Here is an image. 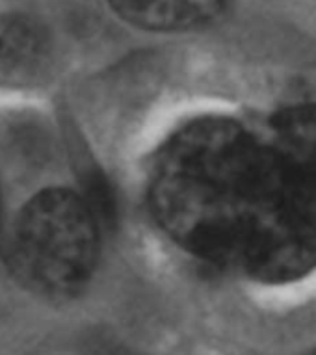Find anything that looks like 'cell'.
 Masks as SVG:
<instances>
[{
	"label": "cell",
	"mask_w": 316,
	"mask_h": 355,
	"mask_svg": "<svg viewBox=\"0 0 316 355\" xmlns=\"http://www.w3.org/2000/svg\"><path fill=\"white\" fill-rule=\"evenodd\" d=\"M263 190V138L229 117L188 123L158 151L149 205L173 242L240 268Z\"/></svg>",
	"instance_id": "obj_1"
},
{
	"label": "cell",
	"mask_w": 316,
	"mask_h": 355,
	"mask_svg": "<svg viewBox=\"0 0 316 355\" xmlns=\"http://www.w3.org/2000/svg\"><path fill=\"white\" fill-rule=\"evenodd\" d=\"M100 223L86 199L47 188L24 205L13 229L8 262L19 283L35 294L69 297L94 274Z\"/></svg>",
	"instance_id": "obj_2"
},
{
	"label": "cell",
	"mask_w": 316,
	"mask_h": 355,
	"mask_svg": "<svg viewBox=\"0 0 316 355\" xmlns=\"http://www.w3.org/2000/svg\"><path fill=\"white\" fill-rule=\"evenodd\" d=\"M51 49L45 30L17 13L0 15V87H32L49 67Z\"/></svg>",
	"instance_id": "obj_3"
},
{
	"label": "cell",
	"mask_w": 316,
	"mask_h": 355,
	"mask_svg": "<svg viewBox=\"0 0 316 355\" xmlns=\"http://www.w3.org/2000/svg\"><path fill=\"white\" fill-rule=\"evenodd\" d=\"M112 10L138 28L177 32L212 23L229 0H108Z\"/></svg>",
	"instance_id": "obj_4"
},
{
	"label": "cell",
	"mask_w": 316,
	"mask_h": 355,
	"mask_svg": "<svg viewBox=\"0 0 316 355\" xmlns=\"http://www.w3.org/2000/svg\"><path fill=\"white\" fill-rule=\"evenodd\" d=\"M307 355H316V348L313 349V352H310V354H307Z\"/></svg>",
	"instance_id": "obj_5"
}]
</instances>
